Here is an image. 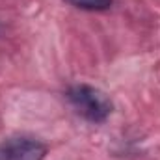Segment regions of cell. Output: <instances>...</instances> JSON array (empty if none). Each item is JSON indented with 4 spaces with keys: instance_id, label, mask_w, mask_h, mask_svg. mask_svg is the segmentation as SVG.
<instances>
[{
    "instance_id": "7a4b0ae2",
    "label": "cell",
    "mask_w": 160,
    "mask_h": 160,
    "mask_svg": "<svg viewBox=\"0 0 160 160\" xmlns=\"http://www.w3.org/2000/svg\"><path fill=\"white\" fill-rule=\"evenodd\" d=\"M47 145L36 138L17 136L0 143V160H43Z\"/></svg>"
},
{
    "instance_id": "6da1fadb",
    "label": "cell",
    "mask_w": 160,
    "mask_h": 160,
    "mask_svg": "<svg viewBox=\"0 0 160 160\" xmlns=\"http://www.w3.org/2000/svg\"><path fill=\"white\" fill-rule=\"evenodd\" d=\"M67 99L80 116L91 123H104L112 114V102L108 97L91 86L78 84L69 88Z\"/></svg>"
},
{
    "instance_id": "3957f363",
    "label": "cell",
    "mask_w": 160,
    "mask_h": 160,
    "mask_svg": "<svg viewBox=\"0 0 160 160\" xmlns=\"http://www.w3.org/2000/svg\"><path fill=\"white\" fill-rule=\"evenodd\" d=\"M67 2L84 11H106L114 4V0H67Z\"/></svg>"
}]
</instances>
